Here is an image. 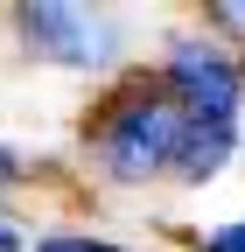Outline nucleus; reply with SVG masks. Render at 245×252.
Here are the masks:
<instances>
[{
    "mask_svg": "<svg viewBox=\"0 0 245 252\" xmlns=\"http://www.w3.org/2000/svg\"><path fill=\"white\" fill-rule=\"evenodd\" d=\"M182 147H189V105L161 98V91H126L98 126V154L126 182L154 175V168H182Z\"/></svg>",
    "mask_w": 245,
    "mask_h": 252,
    "instance_id": "1",
    "label": "nucleus"
},
{
    "mask_svg": "<svg viewBox=\"0 0 245 252\" xmlns=\"http://www.w3.org/2000/svg\"><path fill=\"white\" fill-rule=\"evenodd\" d=\"M168 84H175V98L196 119H238V70H231V56L203 49V42H175Z\"/></svg>",
    "mask_w": 245,
    "mask_h": 252,
    "instance_id": "2",
    "label": "nucleus"
},
{
    "mask_svg": "<svg viewBox=\"0 0 245 252\" xmlns=\"http://www.w3.org/2000/svg\"><path fill=\"white\" fill-rule=\"evenodd\" d=\"M21 28H28L49 56H63V63H105V56H112V21L84 14V7L35 0V7H21Z\"/></svg>",
    "mask_w": 245,
    "mask_h": 252,
    "instance_id": "3",
    "label": "nucleus"
},
{
    "mask_svg": "<svg viewBox=\"0 0 245 252\" xmlns=\"http://www.w3.org/2000/svg\"><path fill=\"white\" fill-rule=\"evenodd\" d=\"M203 252H245V224H224V231H210Z\"/></svg>",
    "mask_w": 245,
    "mask_h": 252,
    "instance_id": "4",
    "label": "nucleus"
},
{
    "mask_svg": "<svg viewBox=\"0 0 245 252\" xmlns=\"http://www.w3.org/2000/svg\"><path fill=\"white\" fill-rule=\"evenodd\" d=\"M42 252H112V245H98V238H49Z\"/></svg>",
    "mask_w": 245,
    "mask_h": 252,
    "instance_id": "5",
    "label": "nucleus"
},
{
    "mask_svg": "<svg viewBox=\"0 0 245 252\" xmlns=\"http://www.w3.org/2000/svg\"><path fill=\"white\" fill-rule=\"evenodd\" d=\"M7 175H14V161H7V154H0V182H7Z\"/></svg>",
    "mask_w": 245,
    "mask_h": 252,
    "instance_id": "6",
    "label": "nucleus"
},
{
    "mask_svg": "<svg viewBox=\"0 0 245 252\" xmlns=\"http://www.w3.org/2000/svg\"><path fill=\"white\" fill-rule=\"evenodd\" d=\"M0 252H14V238H7V231H0Z\"/></svg>",
    "mask_w": 245,
    "mask_h": 252,
    "instance_id": "7",
    "label": "nucleus"
}]
</instances>
